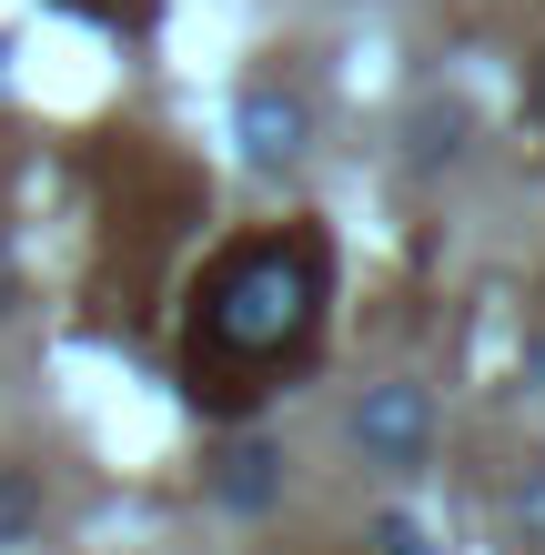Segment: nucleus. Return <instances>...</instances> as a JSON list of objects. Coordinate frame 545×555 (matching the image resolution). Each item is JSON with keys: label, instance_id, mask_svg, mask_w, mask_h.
Returning <instances> with one entry per match:
<instances>
[{"label": "nucleus", "instance_id": "2", "mask_svg": "<svg viewBox=\"0 0 545 555\" xmlns=\"http://www.w3.org/2000/svg\"><path fill=\"white\" fill-rule=\"evenodd\" d=\"M354 444L384 454V465H414V444H425V395H414V384H384V395H364Z\"/></svg>", "mask_w": 545, "mask_h": 555}, {"label": "nucleus", "instance_id": "6", "mask_svg": "<svg viewBox=\"0 0 545 555\" xmlns=\"http://www.w3.org/2000/svg\"><path fill=\"white\" fill-rule=\"evenodd\" d=\"M525 374H535V395H545V344H525Z\"/></svg>", "mask_w": 545, "mask_h": 555}, {"label": "nucleus", "instance_id": "1", "mask_svg": "<svg viewBox=\"0 0 545 555\" xmlns=\"http://www.w3.org/2000/svg\"><path fill=\"white\" fill-rule=\"evenodd\" d=\"M324 323V243L313 233H263L222 253L203 283V334H192V395H252V374L294 364Z\"/></svg>", "mask_w": 545, "mask_h": 555}, {"label": "nucleus", "instance_id": "4", "mask_svg": "<svg viewBox=\"0 0 545 555\" xmlns=\"http://www.w3.org/2000/svg\"><path fill=\"white\" fill-rule=\"evenodd\" d=\"M505 545L516 555H545V475H525V485H505Z\"/></svg>", "mask_w": 545, "mask_h": 555}, {"label": "nucleus", "instance_id": "3", "mask_svg": "<svg viewBox=\"0 0 545 555\" xmlns=\"http://www.w3.org/2000/svg\"><path fill=\"white\" fill-rule=\"evenodd\" d=\"M243 142L263 152V162H283V152L303 142V102H283V91H252V102H243Z\"/></svg>", "mask_w": 545, "mask_h": 555}, {"label": "nucleus", "instance_id": "7", "mask_svg": "<svg viewBox=\"0 0 545 555\" xmlns=\"http://www.w3.org/2000/svg\"><path fill=\"white\" fill-rule=\"evenodd\" d=\"M91 11H142V0H91Z\"/></svg>", "mask_w": 545, "mask_h": 555}, {"label": "nucleus", "instance_id": "8", "mask_svg": "<svg viewBox=\"0 0 545 555\" xmlns=\"http://www.w3.org/2000/svg\"><path fill=\"white\" fill-rule=\"evenodd\" d=\"M535 121H545V72H535Z\"/></svg>", "mask_w": 545, "mask_h": 555}, {"label": "nucleus", "instance_id": "5", "mask_svg": "<svg viewBox=\"0 0 545 555\" xmlns=\"http://www.w3.org/2000/svg\"><path fill=\"white\" fill-rule=\"evenodd\" d=\"M374 545H384V555H425V535H414L404 515H384V526H374Z\"/></svg>", "mask_w": 545, "mask_h": 555}]
</instances>
